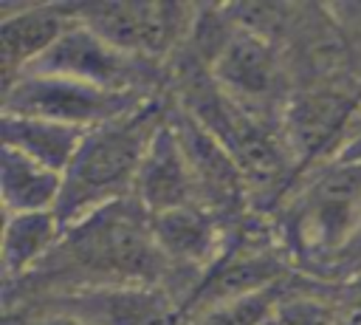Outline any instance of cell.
Here are the masks:
<instances>
[{
	"label": "cell",
	"instance_id": "1",
	"mask_svg": "<svg viewBox=\"0 0 361 325\" xmlns=\"http://www.w3.org/2000/svg\"><path fill=\"white\" fill-rule=\"evenodd\" d=\"M166 268L149 215L135 198H124L65 226L54 252L20 280V288L37 285L42 294L45 288L68 294L104 285H158Z\"/></svg>",
	"mask_w": 361,
	"mask_h": 325
},
{
	"label": "cell",
	"instance_id": "2",
	"mask_svg": "<svg viewBox=\"0 0 361 325\" xmlns=\"http://www.w3.org/2000/svg\"><path fill=\"white\" fill-rule=\"evenodd\" d=\"M166 116L169 107L155 96L138 110L85 133L76 158L65 170V189L56 206L62 226H71L107 203L133 198L144 153Z\"/></svg>",
	"mask_w": 361,
	"mask_h": 325
},
{
	"label": "cell",
	"instance_id": "3",
	"mask_svg": "<svg viewBox=\"0 0 361 325\" xmlns=\"http://www.w3.org/2000/svg\"><path fill=\"white\" fill-rule=\"evenodd\" d=\"M209 68L220 90L251 116L268 122L285 90V68L274 40L237 23L226 11H197L186 42Z\"/></svg>",
	"mask_w": 361,
	"mask_h": 325
},
{
	"label": "cell",
	"instance_id": "4",
	"mask_svg": "<svg viewBox=\"0 0 361 325\" xmlns=\"http://www.w3.org/2000/svg\"><path fill=\"white\" fill-rule=\"evenodd\" d=\"M73 14L93 34L113 48L161 65L172 51L183 48L192 37L197 8L183 3H135V0H99L73 3Z\"/></svg>",
	"mask_w": 361,
	"mask_h": 325
},
{
	"label": "cell",
	"instance_id": "5",
	"mask_svg": "<svg viewBox=\"0 0 361 325\" xmlns=\"http://www.w3.org/2000/svg\"><path fill=\"white\" fill-rule=\"evenodd\" d=\"M149 99L155 96L104 90L54 73H23L3 90V113L39 116L71 127L93 130L138 110Z\"/></svg>",
	"mask_w": 361,
	"mask_h": 325
},
{
	"label": "cell",
	"instance_id": "6",
	"mask_svg": "<svg viewBox=\"0 0 361 325\" xmlns=\"http://www.w3.org/2000/svg\"><path fill=\"white\" fill-rule=\"evenodd\" d=\"M161 65L130 57L113 48L107 40L93 34L79 20L54 42V48L25 73H54L68 76L93 88L121 90V93H144L155 96V85L161 82Z\"/></svg>",
	"mask_w": 361,
	"mask_h": 325
},
{
	"label": "cell",
	"instance_id": "7",
	"mask_svg": "<svg viewBox=\"0 0 361 325\" xmlns=\"http://www.w3.org/2000/svg\"><path fill=\"white\" fill-rule=\"evenodd\" d=\"M361 229V161H336L299 198L296 235L307 252H336Z\"/></svg>",
	"mask_w": 361,
	"mask_h": 325
},
{
	"label": "cell",
	"instance_id": "8",
	"mask_svg": "<svg viewBox=\"0 0 361 325\" xmlns=\"http://www.w3.org/2000/svg\"><path fill=\"white\" fill-rule=\"evenodd\" d=\"M169 122L189 161L200 203L220 220L237 218L245 209L251 189L231 153L183 107H169Z\"/></svg>",
	"mask_w": 361,
	"mask_h": 325
},
{
	"label": "cell",
	"instance_id": "9",
	"mask_svg": "<svg viewBox=\"0 0 361 325\" xmlns=\"http://www.w3.org/2000/svg\"><path fill=\"white\" fill-rule=\"evenodd\" d=\"M76 23L73 3H31L3 11L0 17V62L3 88L34 68L54 42Z\"/></svg>",
	"mask_w": 361,
	"mask_h": 325
},
{
	"label": "cell",
	"instance_id": "10",
	"mask_svg": "<svg viewBox=\"0 0 361 325\" xmlns=\"http://www.w3.org/2000/svg\"><path fill=\"white\" fill-rule=\"evenodd\" d=\"M133 198L138 201V206L147 215H161V212H169L178 206L200 203L189 161L183 155V147L178 141V133H175L169 116L158 127V133L152 136V141L144 153V161L138 167L135 184H133Z\"/></svg>",
	"mask_w": 361,
	"mask_h": 325
},
{
	"label": "cell",
	"instance_id": "11",
	"mask_svg": "<svg viewBox=\"0 0 361 325\" xmlns=\"http://www.w3.org/2000/svg\"><path fill=\"white\" fill-rule=\"evenodd\" d=\"M90 325H164L172 314L166 294L158 285H104L45 297Z\"/></svg>",
	"mask_w": 361,
	"mask_h": 325
},
{
	"label": "cell",
	"instance_id": "12",
	"mask_svg": "<svg viewBox=\"0 0 361 325\" xmlns=\"http://www.w3.org/2000/svg\"><path fill=\"white\" fill-rule=\"evenodd\" d=\"M223 220L206 206H178L161 215H149L152 237L169 266L212 268L226 252Z\"/></svg>",
	"mask_w": 361,
	"mask_h": 325
},
{
	"label": "cell",
	"instance_id": "13",
	"mask_svg": "<svg viewBox=\"0 0 361 325\" xmlns=\"http://www.w3.org/2000/svg\"><path fill=\"white\" fill-rule=\"evenodd\" d=\"M355 102L347 93L336 90H305L302 96L290 99L282 113V138L290 155L307 161L322 150L333 147L336 138L344 133Z\"/></svg>",
	"mask_w": 361,
	"mask_h": 325
},
{
	"label": "cell",
	"instance_id": "14",
	"mask_svg": "<svg viewBox=\"0 0 361 325\" xmlns=\"http://www.w3.org/2000/svg\"><path fill=\"white\" fill-rule=\"evenodd\" d=\"M65 189V175L11 150L3 147L0 155V195L6 215L23 212H56Z\"/></svg>",
	"mask_w": 361,
	"mask_h": 325
},
{
	"label": "cell",
	"instance_id": "15",
	"mask_svg": "<svg viewBox=\"0 0 361 325\" xmlns=\"http://www.w3.org/2000/svg\"><path fill=\"white\" fill-rule=\"evenodd\" d=\"M85 133L87 130L82 127H71V124L39 119V116L3 113V147H11L62 175L76 158L85 141Z\"/></svg>",
	"mask_w": 361,
	"mask_h": 325
},
{
	"label": "cell",
	"instance_id": "16",
	"mask_svg": "<svg viewBox=\"0 0 361 325\" xmlns=\"http://www.w3.org/2000/svg\"><path fill=\"white\" fill-rule=\"evenodd\" d=\"M65 226L56 212L6 215L3 226V277L6 285L25 280L59 243Z\"/></svg>",
	"mask_w": 361,
	"mask_h": 325
},
{
	"label": "cell",
	"instance_id": "17",
	"mask_svg": "<svg viewBox=\"0 0 361 325\" xmlns=\"http://www.w3.org/2000/svg\"><path fill=\"white\" fill-rule=\"evenodd\" d=\"M282 305L279 285L223 300L197 314V325H271Z\"/></svg>",
	"mask_w": 361,
	"mask_h": 325
},
{
	"label": "cell",
	"instance_id": "18",
	"mask_svg": "<svg viewBox=\"0 0 361 325\" xmlns=\"http://www.w3.org/2000/svg\"><path fill=\"white\" fill-rule=\"evenodd\" d=\"M3 325H90L85 322L82 317L59 308V305H51V302H37L31 308H23L17 314H8L3 319Z\"/></svg>",
	"mask_w": 361,
	"mask_h": 325
},
{
	"label": "cell",
	"instance_id": "19",
	"mask_svg": "<svg viewBox=\"0 0 361 325\" xmlns=\"http://www.w3.org/2000/svg\"><path fill=\"white\" fill-rule=\"evenodd\" d=\"M336 161H361V130H355V133L338 147Z\"/></svg>",
	"mask_w": 361,
	"mask_h": 325
},
{
	"label": "cell",
	"instance_id": "20",
	"mask_svg": "<svg viewBox=\"0 0 361 325\" xmlns=\"http://www.w3.org/2000/svg\"><path fill=\"white\" fill-rule=\"evenodd\" d=\"M336 317H338V325H361V297L341 305L336 311Z\"/></svg>",
	"mask_w": 361,
	"mask_h": 325
},
{
	"label": "cell",
	"instance_id": "21",
	"mask_svg": "<svg viewBox=\"0 0 361 325\" xmlns=\"http://www.w3.org/2000/svg\"><path fill=\"white\" fill-rule=\"evenodd\" d=\"M271 325H279V322H276V319H274V322H271Z\"/></svg>",
	"mask_w": 361,
	"mask_h": 325
}]
</instances>
